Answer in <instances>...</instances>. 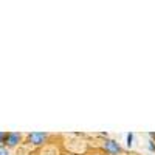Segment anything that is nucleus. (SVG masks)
<instances>
[{"instance_id": "1", "label": "nucleus", "mask_w": 155, "mask_h": 155, "mask_svg": "<svg viewBox=\"0 0 155 155\" xmlns=\"http://www.w3.org/2000/svg\"><path fill=\"white\" fill-rule=\"evenodd\" d=\"M104 149H106V152H109L110 155H118V153L121 152L120 144L116 143L115 140H106V141H104Z\"/></svg>"}, {"instance_id": "6", "label": "nucleus", "mask_w": 155, "mask_h": 155, "mask_svg": "<svg viewBox=\"0 0 155 155\" xmlns=\"http://www.w3.org/2000/svg\"><path fill=\"white\" fill-rule=\"evenodd\" d=\"M149 150H155V144H153V141H149Z\"/></svg>"}, {"instance_id": "2", "label": "nucleus", "mask_w": 155, "mask_h": 155, "mask_svg": "<svg viewBox=\"0 0 155 155\" xmlns=\"http://www.w3.org/2000/svg\"><path fill=\"white\" fill-rule=\"evenodd\" d=\"M47 138V134H42V132H33L28 135V141L34 146H39V144H44V141Z\"/></svg>"}, {"instance_id": "3", "label": "nucleus", "mask_w": 155, "mask_h": 155, "mask_svg": "<svg viewBox=\"0 0 155 155\" xmlns=\"http://www.w3.org/2000/svg\"><path fill=\"white\" fill-rule=\"evenodd\" d=\"M5 141H6V146L8 147H14V146H17V143L20 141V134L9 132V134L5 135Z\"/></svg>"}, {"instance_id": "5", "label": "nucleus", "mask_w": 155, "mask_h": 155, "mask_svg": "<svg viewBox=\"0 0 155 155\" xmlns=\"http://www.w3.org/2000/svg\"><path fill=\"white\" fill-rule=\"evenodd\" d=\"M0 155H9L6 147H0Z\"/></svg>"}, {"instance_id": "7", "label": "nucleus", "mask_w": 155, "mask_h": 155, "mask_svg": "<svg viewBox=\"0 0 155 155\" xmlns=\"http://www.w3.org/2000/svg\"><path fill=\"white\" fill-rule=\"evenodd\" d=\"M5 135H6V134H3V132H0V143H3V140H5Z\"/></svg>"}, {"instance_id": "4", "label": "nucleus", "mask_w": 155, "mask_h": 155, "mask_svg": "<svg viewBox=\"0 0 155 155\" xmlns=\"http://www.w3.org/2000/svg\"><path fill=\"white\" fill-rule=\"evenodd\" d=\"M134 144V134L130 132V134H127V146L130 147Z\"/></svg>"}]
</instances>
